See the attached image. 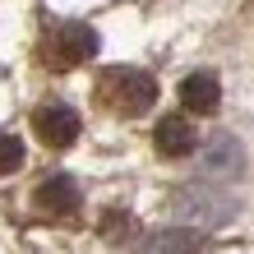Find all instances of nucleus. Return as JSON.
Listing matches in <instances>:
<instances>
[{
  "label": "nucleus",
  "instance_id": "nucleus-6",
  "mask_svg": "<svg viewBox=\"0 0 254 254\" xmlns=\"http://www.w3.org/2000/svg\"><path fill=\"white\" fill-rule=\"evenodd\" d=\"M37 208L51 213V217H74L79 213V185L69 176H47L37 185Z\"/></svg>",
  "mask_w": 254,
  "mask_h": 254
},
{
  "label": "nucleus",
  "instance_id": "nucleus-8",
  "mask_svg": "<svg viewBox=\"0 0 254 254\" xmlns=\"http://www.w3.org/2000/svg\"><path fill=\"white\" fill-rule=\"evenodd\" d=\"M203 167H208V176H231V171H241V148H236V139H227V134L213 139Z\"/></svg>",
  "mask_w": 254,
  "mask_h": 254
},
{
  "label": "nucleus",
  "instance_id": "nucleus-1",
  "mask_svg": "<svg viewBox=\"0 0 254 254\" xmlns=\"http://www.w3.org/2000/svg\"><path fill=\"white\" fill-rule=\"evenodd\" d=\"M97 102L116 116H143L157 102V83L153 74L129 69V65H111L97 74Z\"/></svg>",
  "mask_w": 254,
  "mask_h": 254
},
{
  "label": "nucleus",
  "instance_id": "nucleus-2",
  "mask_svg": "<svg viewBox=\"0 0 254 254\" xmlns=\"http://www.w3.org/2000/svg\"><path fill=\"white\" fill-rule=\"evenodd\" d=\"M37 56H42L47 69L65 74V69H74V65H83V61L97 56V33L88 23H79V19H61V23H51L47 33H42Z\"/></svg>",
  "mask_w": 254,
  "mask_h": 254
},
{
  "label": "nucleus",
  "instance_id": "nucleus-7",
  "mask_svg": "<svg viewBox=\"0 0 254 254\" xmlns=\"http://www.w3.org/2000/svg\"><path fill=\"white\" fill-rule=\"evenodd\" d=\"M217 102H222V83H217V74H190V79L181 83V107L194 111V116H213L217 111Z\"/></svg>",
  "mask_w": 254,
  "mask_h": 254
},
{
  "label": "nucleus",
  "instance_id": "nucleus-9",
  "mask_svg": "<svg viewBox=\"0 0 254 254\" xmlns=\"http://www.w3.org/2000/svg\"><path fill=\"white\" fill-rule=\"evenodd\" d=\"M19 167H23V143L14 134H0V176H9Z\"/></svg>",
  "mask_w": 254,
  "mask_h": 254
},
{
  "label": "nucleus",
  "instance_id": "nucleus-3",
  "mask_svg": "<svg viewBox=\"0 0 254 254\" xmlns=\"http://www.w3.org/2000/svg\"><path fill=\"white\" fill-rule=\"evenodd\" d=\"M33 129H37V139L47 148H69L79 139V116H74V107H65V102H47V107L33 111Z\"/></svg>",
  "mask_w": 254,
  "mask_h": 254
},
{
  "label": "nucleus",
  "instance_id": "nucleus-4",
  "mask_svg": "<svg viewBox=\"0 0 254 254\" xmlns=\"http://www.w3.org/2000/svg\"><path fill=\"white\" fill-rule=\"evenodd\" d=\"M153 143L162 157H190L199 148V129H194L185 116H162L157 129H153Z\"/></svg>",
  "mask_w": 254,
  "mask_h": 254
},
{
  "label": "nucleus",
  "instance_id": "nucleus-5",
  "mask_svg": "<svg viewBox=\"0 0 254 254\" xmlns=\"http://www.w3.org/2000/svg\"><path fill=\"white\" fill-rule=\"evenodd\" d=\"M203 250H208V241L199 231H190V227H162L153 236H143L134 254H203Z\"/></svg>",
  "mask_w": 254,
  "mask_h": 254
}]
</instances>
